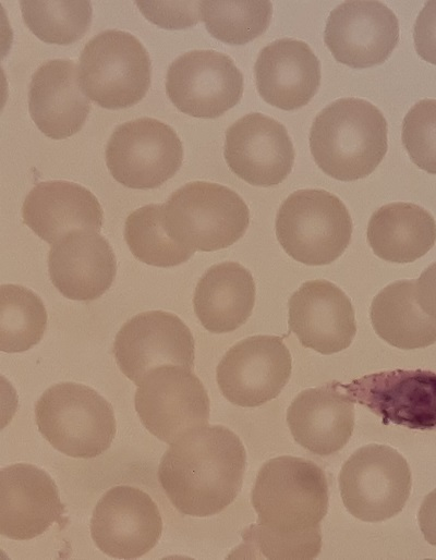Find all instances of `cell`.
<instances>
[{"label":"cell","instance_id":"6da1fadb","mask_svg":"<svg viewBox=\"0 0 436 560\" xmlns=\"http://www.w3.org/2000/svg\"><path fill=\"white\" fill-rule=\"evenodd\" d=\"M246 468L240 438L221 425L192 429L162 455L158 479L172 506L190 516H210L239 495Z\"/></svg>","mask_w":436,"mask_h":560},{"label":"cell","instance_id":"e575fe53","mask_svg":"<svg viewBox=\"0 0 436 560\" xmlns=\"http://www.w3.org/2000/svg\"><path fill=\"white\" fill-rule=\"evenodd\" d=\"M413 40L417 54L426 62L436 64V1H427L419 13Z\"/></svg>","mask_w":436,"mask_h":560},{"label":"cell","instance_id":"d6a6232c","mask_svg":"<svg viewBox=\"0 0 436 560\" xmlns=\"http://www.w3.org/2000/svg\"><path fill=\"white\" fill-rule=\"evenodd\" d=\"M402 144L413 163L436 174V99H422L408 111Z\"/></svg>","mask_w":436,"mask_h":560},{"label":"cell","instance_id":"5bb4252c","mask_svg":"<svg viewBox=\"0 0 436 560\" xmlns=\"http://www.w3.org/2000/svg\"><path fill=\"white\" fill-rule=\"evenodd\" d=\"M338 386L384 424L410 429H436V373L395 369L375 373Z\"/></svg>","mask_w":436,"mask_h":560},{"label":"cell","instance_id":"4fadbf2b","mask_svg":"<svg viewBox=\"0 0 436 560\" xmlns=\"http://www.w3.org/2000/svg\"><path fill=\"white\" fill-rule=\"evenodd\" d=\"M194 350L192 332L177 315L149 311L121 327L112 352L120 370L138 386L150 370L162 365L192 369Z\"/></svg>","mask_w":436,"mask_h":560},{"label":"cell","instance_id":"4316f807","mask_svg":"<svg viewBox=\"0 0 436 560\" xmlns=\"http://www.w3.org/2000/svg\"><path fill=\"white\" fill-rule=\"evenodd\" d=\"M370 315L375 332L392 346L413 350L436 342V319L419 306L413 280L384 288L374 297Z\"/></svg>","mask_w":436,"mask_h":560},{"label":"cell","instance_id":"ac0fdd59","mask_svg":"<svg viewBox=\"0 0 436 560\" xmlns=\"http://www.w3.org/2000/svg\"><path fill=\"white\" fill-rule=\"evenodd\" d=\"M64 504L53 479L41 468L16 463L0 471V533L28 540L53 523L62 524Z\"/></svg>","mask_w":436,"mask_h":560},{"label":"cell","instance_id":"e0dca14e","mask_svg":"<svg viewBox=\"0 0 436 560\" xmlns=\"http://www.w3.org/2000/svg\"><path fill=\"white\" fill-rule=\"evenodd\" d=\"M223 156L230 170L249 184L272 186L290 174L294 148L281 123L252 112L226 131Z\"/></svg>","mask_w":436,"mask_h":560},{"label":"cell","instance_id":"f546056e","mask_svg":"<svg viewBox=\"0 0 436 560\" xmlns=\"http://www.w3.org/2000/svg\"><path fill=\"white\" fill-rule=\"evenodd\" d=\"M270 1H202L201 20L209 34L229 45H244L269 26Z\"/></svg>","mask_w":436,"mask_h":560},{"label":"cell","instance_id":"2e32d148","mask_svg":"<svg viewBox=\"0 0 436 560\" xmlns=\"http://www.w3.org/2000/svg\"><path fill=\"white\" fill-rule=\"evenodd\" d=\"M324 40L334 58L354 69L385 62L399 41L396 14L378 1H347L335 8Z\"/></svg>","mask_w":436,"mask_h":560},{"label":"cell","instance_id":"44dd1931","mask_svg":"<svg viewBox=\"0 0 436 560\" xmlns=\"http://www.w3.org/2000/svg\"><path fill=\"white\" fill-rule=\"evenodd\" d=\"M28 111L36 126L52 139L70 137L83 127L90 102L73 60H49L35 71L28 89Z\"/></svg>","mask_w":436,"mask_h":560},{"label":"cell","instance_id":"9a60e30c","mask_svg":"<svg viewBox=\"0 0 436 560\" xmlns=\"http://www.w3.org/2000/svg\"><path fill=\"white\" fill-rule=\"evenodd\" d=\"M162 532L158 506L150 496L131 486H116L97 502L90 536L105 555L136 559L150 551Z\"/></svg>","mask_w":436,"mask_h":560},{"label":"cell","instance_id":"d590c367","mask_svg":"<svg viewBox=\"0 0 436 560\" xmlns=\"http://www.w3.org/2000/svg\"><path fill=\"white\" fill-rule=\"evenodd\" d=\"M415 299L423 312L436 319V263L428 266L415 281Z\"/></svg>","mask_w":436,"mask_h":560},{"label":"cell","instance_id":"7402d4cb","mask_svg":"<svg viewBox=\"0 0 436 560\" xmlns=\"http://www.w3.org/2000/svg\"><path fill=\"white\" fill-rule=\"evenodd\" d=\"M294 440L317 455L342 449L354 428V401L331 381L299 393L287 411Z\"/></svg>","mask_w":436,"mask_h":560},{"label":"cell","instance_id":"83f0119b","mask_svg":"<svg viewBox=\"0 0 436 560\" xmlns=\"http://www.w3.org/2000/svg\"><path fill=\"white\" fill-rule=\"evenodd\" d=\"M124 240L135 258L157 267L178 266L195 253L169 234L164 204L145 205L130 214L125 220Z\"/></svg>","mask_w":436,"mask_h":560},{"label":"cell","instance_id":"277c9868","mask_svg":"<svg viewBox=\"0 0 436 560\" xmlns=\"http://www.w3.org/2000/svg\"><path fill=\"white\" fill-rule=\"evenodd\" d=\"M35 416L43 437L73 458L100 455L116 436L111 404L81 384L61 382L48 388L36 402Z\"/></svg>","mask_w":436,"mask_h":560},{"label":"cell","instance_id":"7a4b0ae2","mask_svg":"<svg viewBox=\"0 0 436 560\" xmlns=\"http://www.w3.org/2000/svg\"><path fill=\"white\" fill-rule=\"evenodd\" d=\"M387 147L384 114L360 98H341L328 105L316 115L310 131V148L316 165L340 181L371 174Z\"/></svg>","mask_w":436,"mask_h":560},{"label":"cell","instance_id":"cb8c5ba5","mask_svg":"<svg viewBox=\"0 0 436 560\" xmlns=\"http://www.w3.org/2000/svg\"><path fill=\"white\" fill-rule=\"evenodd\" d=\"M22 217L35 234L55 244L76 230L99 232L102 209L86 187L62 180L36 184L24 199Z\"/></svg>","mask_w":436,"mask_h":560},{"label":"cell","instance_id":"484cf974","mask_svg":"<svg viewBox=\"0 0 436 560\" xmlns=\"http://www.w3.org/2000/svg\"><path fill=\"white\" fill-rule=\"evenodd\" d=\"M367 241L373 252L391 263H412L436 242V222L423 207L412 203H391L372 215Z\"/></svg>","mask_w":436,"mask_h":560},{"label":"cell","instance_id":"3957f363","mask_svg":"<svg viewBox=\"0 0 436 560\" xmlns=\"http://www.w3.org/2000/svg\"><path fill=\"white\" fill-rule=\"evenodd\" d=\"M251 501L257 524L279 534L320 529L328 511V483L310 460L290 455L268 460L258 471Z\"/></svg>","mask_w":436,"mask_h":560},{"label":"cell","instance_id":"ba28073f","mask_svg":"<svg viewBox=\"0 0 436 560\" xmlns=\"http://www.w3.org/2000/svg\"><path fill=\"white\" fill-rule=\"evenodd\" d=\"M342 502L364 522H380L398 514L411 491L407 460L393 448L367 445L358 449L339 474Z\"/></svg>","mask_w":436,"mask_h":560},{"label":"cell","instance_id":"f1b7e54d","mask_svg":"<svg viewBox=\"0 0 436 560\" xmlns=\"http://www.w3.org/2000/svg\"><path fill=\"white\" fill-rule=\"evenodd\" d=\"M47 328V312L40 297L19 284L0 288V349L16 353L37 344Z\"/></svg>","mask_w":436,"mask_h":560},{"label":"cell","instance_id":"30bf717a","mask_svg":"<svg viewBox=\"0 0 436 560\" xmlns=\"http://www.w3.org/2000/svg\"><path fill=\"white\" fill-rule=\"evenodd\" d=\"M134 402L144 427L169 445L209 418L206 389L192 369L182 366L150 370L138 384Z\"/></svg>","mask_w":436,"mask_h":560},{"label":"cell","instance_id":"8d00e7d4","mask_svg":"<svg viewBox=\"0 0 436 560\" xmlns=\"http://www.w3.org/2000/svg\"><path fill=\"white\" fill-rule=\"evenodd\" d=\"M417 522L426 541L436 547V488L424 498Z\"/></svg>","mask_w":436,"mask_h":560},{"label":"cell","instance_id":"ffe728a7","mask_svg":"<svg viewBox=\"0 0 436 560\" xmlns=\"http://www.w3.org/2000/svg\"><path fill=\"white\" fill-rule=\"evenodd\" d=\"M52 284L68 299L94 301L112 284L117 261L109 242L94 230L73 231L51 245Z\"/></svg>","mask_w":436,"mask_h":560},{"label":"cell","instance_id":"d4e9b609","mask_svg":"<svg viewBox=\"0 0 436 560\" xmlns=\"http://www.w3.org/2000/svg\"><path fill=\"white\" fill-rule=\"evenodd\" d=\"M255 303V282L242 265L226 261L211 266L194 291V312L205 329L231 332L251 316Z\"/></svg>","mask_w":436,"mask_h":560},{"label":"cell","instance_id":"52a82bcc","mask_svg":"<svg viewBox=\"0 0 436 560\" xmlns=\"http://www.w3.org/2000/svg\"><path fill=\"white\" fill-rule=\"evenodd\" d=\"M78 76L84 93L98 106L128 108L141 101L150 86V58L132 34L107 29L83 48Z\"/></svg>","mask_w":436,"mask_h":560},{"label":"cell","instance_id":"4dcf8cb0","mask_svg":"<svg viewBox=\"0 0 436 560\" xmlns=\"http://www.w3.org/2000/svg\"><path fill=\"white\" fill-rule=\"evenodd\" d=\"M20 7L26 26L48 44H73L92 24L89 1H21Z\"/></svg>","mask_w":436,"mask_h":560},{"label":"cell","instance_id":"8992f818","mask_svg":"<svg viewBox=\"0 0 436 560\" xmlns=\"http://www.w3.org/2000/svg\"><path fill=\"white\" fill-rule=\"evenodd\" d=\"M352 228L344 204L319 188L292 193L276 216V235L284 252L310 266L337 259L350 243Z\"/></svg>","mask_w":436,"mask_h":560},{"label":"cell","instance_id":"603a6c76","mask_svg":"<svg viewBox=\"0 0 436 560\" xmlns=\"http://www.w3.org/2000/svg\"><path fill=\"white\" fill-rule=\"evenodd\" d=\"M258 94L283 110L301 108L320 85V63L310 46L281 38L264 47L254 65Z\"/></svg>","mask_w":436,"mask_h":560},{"label":"cell","instance_id":"d6986e66","mask_svg":"<svg viewBox=\"0 0 436 560\" xmlns=\"http://www.w3.org/2000/svg\"><path fill=\"white\" fill-rule=\"evenodd\" d=\"M289 328L301 344L328 355L347 349L356 332L353 306L336 284L304 282L289 299Z\"/></svg>","mask_w":436,"mask_h":560},{"label":"cell","instance_id":"836d02e7","mask_svg":"<svg viewBox=\"0 0 436 560\" xmlns=\"http://www.w3.org/2000/svg\"><path fill=\"white\" fill-rule=\"evenodd\" d=\"M201 2H138L136 5L150 22L164 28H184L195 25Z\"/></svg>","mask_w":436,"mask_h":560},{"label":"cell","instance_id":"9c48e42d","mask_svg":"<svg viewBox=\"0 0 436 560\" xmlns=\"http://www.w3.org/2000/svg\"><path fill=\"white\" fill-rule=\"evenodd\" d=\"M183 146L174 130L154 118L118 125L106 147V163L116 181L130 188H156L182 165Z\"/></svg>","mask_w":436,"mask_h":560},{"label":"cell","instance_id":"8fae6325","mask_svg":"<svg viewBox=\"0 0 436 560\" xmlns=\"http://www.w3.org/2000/svg\"><path fill=\"white\" fill-rule=\"evenodd\" d=\"M166 90L181 112L214 119L240 101L243 75L227 54L215 50H192L170 64Z\"/></svg>","mask_w":436,"mask_h":560},{"label":"cell","instance_id":"1f68e13d","mask_svg":"<svg viewBox=\"0 0 436 560\" xmlns=\"http://www.w3.org/2000/svg\"><path fill=\"white\" fill-rule=\"evenodd\" d=\"M244 544L239 548L251 551L250 557L266 559H314L320 552L322 534L314 531L304 534H279L261 525L252 524L243 533Z\"/></svg>","mask_w":436,"mask_h":560},{"label":"cell","instance_id":"5b68a950","mask_svg":"<svg viewBox=\"0 0 436 560\" xmlns=\"http://www.w3.org/2000/svg\"><path fill=\"white\" fill-rule=\"evenodd\" d=\"M164 219L177 242L194 251L213 252L243 236L250 223V211L231 188L195 181L170 195L164 204Z\"/></svg>","mask_w":436,"mask_h":560},{"label":"cell","instance_id":"7c38bea8","mask_svg":"<svg viewBox=\"0 0 436 560\" xmlns=\"http://www.w3.org/2000/svg\"><path fill=\"white\" fill-rule=\"evenodd\" d=\"M291 354L276 336H252L231 346L219 362L216 379L232 404L259 406L275 399L291 376Z\"/></svg>","mask_w":436,"mask_h":560}]
</instances>
